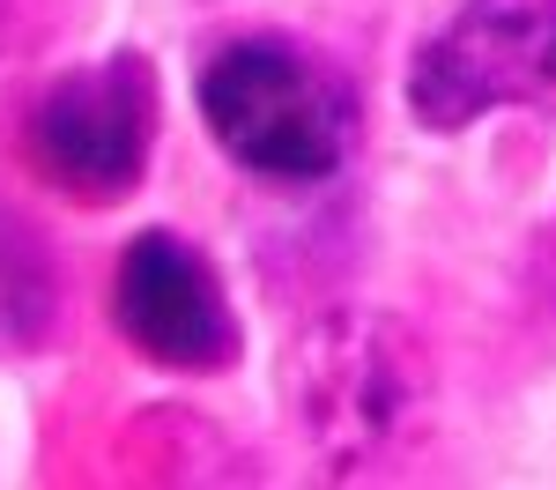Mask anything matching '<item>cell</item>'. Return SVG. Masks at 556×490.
Wrapping results in <instances>:
<instances>
[{
  "label": "cell",
  "mask_w": 556,
  "mask_h": 490,
  "mask_svg": "<svg viewBox=\"0 0 556 490\" xmlns=\"http://www.w3.org/2000/svg\"><path fill=\"white\" fill-rule=\"evenodd\" d=\"M193 112L230 172L253 186H327L364 141V97L319 45L290 30H238L201 60Z\"/></svg>",
  "instance_id": "1"
},
{
  "label": "cell",
  "mask_w": 556,
  "mask_h": 490,
  "mask_svg": "<svg viewBox=\"0 0 556 490\" xmlns=\"http://www.w3.org/2000/svg\"><path fill=\"white\" fill-rule=\"evenodd\" d=\"M282 394L327 476H371L430 431L438 372L416 327H401L393 312L342 305L290 342Z\"/></svg>",
  "instance_id": "2"
},
{
  "label": "cell",
  "mask_w": 556,
  "mask_h": 490,
  "mask_svg": "<svg viewBox=\"0 0 556 490\" xmlns=\"http://www.w3.org/2000/svg\"><path fill=\"white\" fill-rule=\"evenodd\" d=\"M164 134V75L141 45L60 67L23 112V164L67 209H119L141 193Z\"/></svg>",
  "instance_id": "3"
},
{
  "label": "cell",
  "mask_w": 556,
  "mask_h": 490,
  "mask_svg": "<svg viewBox=\"0 0 556 490\" xmlns=\"http://www.w3.org/2000/svg\"><path fill=\"white\" fill-rule=\"evenodd\" d=\"M408 120L468 134L497 112L556 120V0H453L408 52Z\"/></svg>",
  "instance_id": "4"
},
{
  "label": "cell",
  "mask_w": 556,
  "mask_h": 490,
  "mask_svg": "<svg viewBox=\"0 0 556 490\" xmlns=\"http://www.w3.org/2000/svg\"><path fill=\"white\" fill-rule=\"evenodd\" d=\"M112 327L141 364L178 379H215L245 356V319L230 305V282L172 223H149L119 246L112 267Z\"/></svg>",
  "instance_id": "5"
},
{
  "label": "cell",
  "mask_w": 556,
  "mask_h": 490,
  "mask_svg": "<svg viewBox=\"0 0 556 490\" xmlns=\"http://www.w3.org/2000/svg\"><path fill=\"white\" fill-rule=\"evenodd\" d=\"M67 319V267L30 216L0 209V356H45Z\"/></svg>",
  "instance_id": "6"
},
{
  "label": "cell",
  "mask_w": 556,
  "mask_h": 490,
  "mask_svg": "<svg viewBox=\"0 0 556 490\" xmlns=\"http://www.w3.org/2000/svg\"><path fill=\"white\" fill-rule=\"evenodd\" d=\"M45 30V0H0V60L30 52Z\"/></svg>",
  "instance_id": "7"
}]
</instances>
